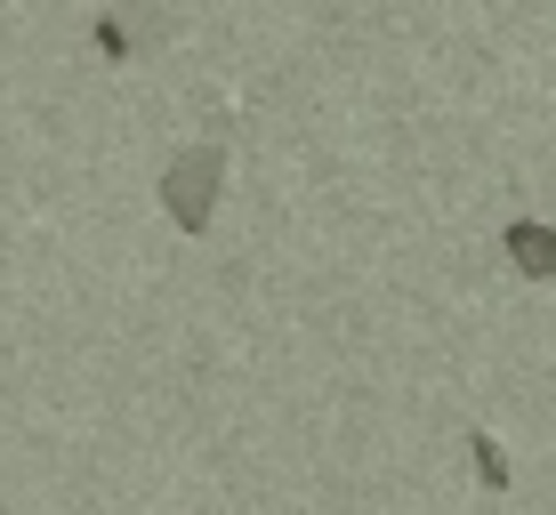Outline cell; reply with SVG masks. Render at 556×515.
<instances>
[{
  "instance_id": "6da1fadb",
  "label": "cell",
  "mask_w": 556,
  "mask_h": 515,
  "mask_svg": "<svg viewBox=\"0 0 556 515\" xmlns=\"http://www.w3.org/2000/svg\"><path fill=\"white\" fill-rule=\"evenodd\" d=\"M218 185H226V145H218V138L169 154V169H162V209H169V226H178V234H202V226L218 218Z\"/></svg>"
},
{
  "instance_id": "7a4b0ae2",
  "label": "cell",
  "mask_w": 556,
  "mask_h": 515,
  "mask_svg": "<svg viewBox=\"0 0 556 515\" xmlns=\"http://www.w3.org/2000/svg\"><path fill=\"white\" fill-rule=\"evenodd\" d=\"M169 0H113V9H98V25H89V41H98V56L105 65H129L138 49H153V41H169Z\"/></svg>"
},
{
  "instance_id": "3957f363",
  "label": "cell",
  "mask_w": 556,
  "mask_h": 515,
  "mask_svg": "<svg viewBox=\"0 0 556 515\" xmlns=\"http://www.w3.org/2000/svg\"><path fill=\"white\" fill-rule=\"evenodd\" d=\"M501 250H508V266H516L525 282H556V226L508 218V226H501Z\"/></svg>"
},
{
  "instance_id": "277c9868",
  "label": "cell",
  "mask_w": 556,
  "mask_h": 515,
  "mask_svg": "<svg viewBox=\"0 0 556 515\" xmlns=\"http://www.w3.org/2000/svg\"><path fill=\"white\" fill-rule=\"evenodd\" d=\"M468 460H476V475H484V491H508V451L492 443L484 427H468Z\"/></svg>"
}]
</instances>
